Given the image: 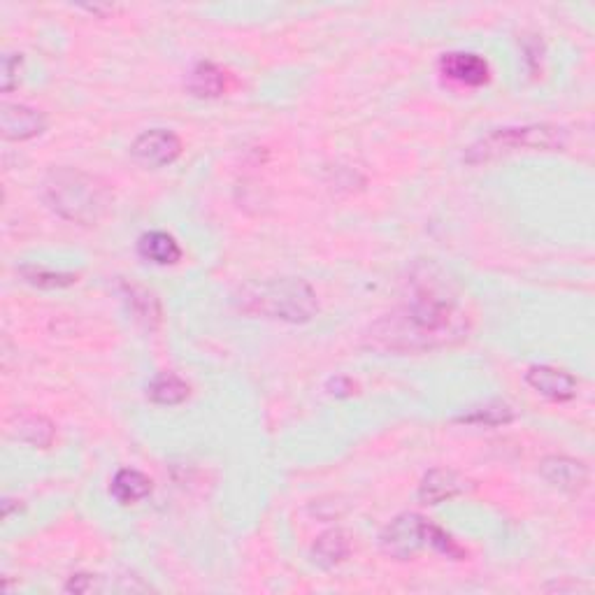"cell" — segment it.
<instances>
[{
  "label": "cell",
  "mask_w": 595,
  "mask_h": 595,
  "mask_svg": "<svg viewBox=\"0 0 595 595\" xmlns=\"http://www.w3.org/2000/svg\"><path fill=\"white\" fill-rule=\"evenodd\" d=\"M189 384L182 377H177L175 372H161L156 375L147 386L149 400L159 405H179L189 398Z\"/></svg>",
  "instance_id": "16"
},
{
  "label": "cell",
  "mask_w": 595,
  "mask_h": 595,
  "mask_svg": "<svg viewBox=\"0 0 595 595\" xmlns=\"http://www.w3.org/2000/svg\"><path fill=\"white\" fill-rule=\"evenodd\" d=\"M138 252L145 261L156 265H172L182 256V249H179L177 240L163 231H152L142 235L138 242Z\"/></svg>",
  "instance_id": "13"
},
{
  "label": "cell",
  "mask_w": 595,
  "mask_h": 595,
  "mask_svg": "<svg viewBox=\"0 0 595 595\" xmlns=\"http://www.w3.org/2000/svg\"><path fill=\"white\" fill-rule=\"evenodd\" d=\"M14 433H17L19 440L42 449L49 447L54 440L52 421L40 417V414H24V417H19L17 424H14Z\"/></svg>",
  "instance_id": "17"
},
{
  "label": "cell",
  "mask_w": 595,
  "mask_h": 595,
  "mask_svg": "<svg viewBox=\"0 0 595 595\" xmlns=\"http://www.w3.org/2000/svg\"><path fill=\"white\" fill-rule=\"evenodd\" d=\"M0 128H3L5 140L24 142L45 131L47 119L40 110H33L28 105L5 103L3 112H0Z\"/></svg>",
  "instance_id": "9"
},
{
  "label": "cell",
  "mask_w": 595,
  "mask_h": 595,
  "mask_svg": "<svg viewBox=\"0 0 595 595\" xmlns=\"http://www.w3.org/2000/svg\"><path fill=\"white\" fill-rule=\"evenodd\" d=\"M468 333V317L454 298L428 291L370 326L365 342L370 349L414 354L449 347Z\"/></svg>",
  "instance_id": "1"
},
{
  "label": "cell",
  "mask_w": 595,
  "mask_h": 595,
  "mask_svg": "<svg viewBox=\"0 0 595 595\" xmlns=\"http://www.w3.org/2000/svg\"><path fill=\"white\" fill-rule=\"evenodd\" d=\"M468 489V482L454 470L435 468L421 479L419 500L424 505H440L444 500H451Z\"/></svg>",
  "instance_id": "11"
},
{
  "label": "cell",
  "mask_w": 595,
  "mask_h": 595,
  "mask_svg": "<svg viewBox=\"0 0 595 595\" xmlns=\"http://www.w3.org/2000/svg\"><path fill=\"white\" fill-rule=\"evenodd\" d=\"M433 523L421 514H400L382 530V551L396 561H412L421 549L428 547Z\"/></svg>",
  "instance_id": "5"
},
{
  "label": "cell",
  "mask_w": 595,
  "mask_h": 595,
  "mask_svg": "<svg viewBox=\"0 0 595 595\" xmlns=\"http://www.w3.org/2000/svg\"><path fill=\"white\" fill-rule=\"evenodd\" d=\"M19 272L28 284L40 286V289H66V286L77 282L75 275H68V272H52L40 268V265H26V268H21Z\"/></svg>",
  "instance_id": "19"
},
{
  "label": "cell",
  "mask_w": 595,
  "mask_h": 595,
  "mask_svg": "<svg viewBox=\"0 0 595 595\" xmlns=\"http://www.w3.org/2000/svg\"><path fill=\"white\" fill-rule=\"evenodd\" d=\"M128 303H131L133 312L138 314V319H159V303L152 293L138 289V286H128Z\"/></svg>",
  "instance_id": "20"
},
{
  "label": "cell",
  "mask_w": 595,
  "mask_h": 595,
  "mask_svg": "<svg viewBox=\"0 0 595 595\" xmlns=\"http://www.w3.org/2000/svg\"><path fill=\"white\" fill-rule=\"evenodd\" d=\"M42 198L59 217L75 224H96L112 205V191L103 179L77 168H56L42 182Z\"/></svg>",
  "instance_id": "2"
},
{
  "label": "cell",
  "mask_w": 595,
  "mask_h": 595,
  "mask_svg": "<svg viewBox=\"0 0 595 595\" xmlns=\"http://www.w3.org/2000/svg\"><path fill=\"white\" fill-rule=\"evenodd\" d=\"M91 589H93V577L91 575H75L66 586V591H75V593H86Z\"/></svg>",
  "instance_id": "22"
},
{
  "label": "cell",
  "mask_w": 595,
  "mask_h": 595,
  "mask_svg": "<svg viewBox=\"0 0 595 595\" xmlns=\"http://www.w3.org/2000/svg\"><path fill=\"white\" fill-rule=\"evenodd\" d=\"M238 305L242 312L261 314L265 319L303 324L319 310L317 293L303 279H272V282L249 284L242 289Z\"/></svg>",
  "instance_id": "3"
},
{
  "label": "cell",
  "mask_w": 595,
  "mask_h": 595,
  "mask_svg": "<svg viewBox=\"0 0 595 595\" xmlns=\"http://www.w3.org/2000/svg\"><path fill=\"white\" fill-rule=\"evenodd\" d=\"M149 493H152V479L142 475L140 470H119L112 479V496L117 498L121 505L140 503Z\"/></svg>",
  "instance_id": "14"
},
{
  "label": "cell",
  "mask_w": 595,
  "mask_h": 595,
  "mask_svg": "<svg viewBox=\"0 0 595 595\" xmlns=\"http://www.w3.org/2000/svg\"><path fill=\"white\" fill-rule=\"evenodd\" d=\"M189 91L198 98H219L226 91V75L224 70L214 66L210 61H200L189 75Z\"/></svg>",
  "instance_id": "15"
},
{
  "label": "cell",
  "mask_w": 595,
  "mask_h": 595,
  "mask_svg": "<svg viewBox=\"0 0 595 595\" xmlns=\"http://www.w3.org/2000/svg\"><path fill=\"white\" fill-rule=\"evenodd\" d=\"M540 475L558 491L577 493L589 484V468L570 456H549L540 463Z\"/></svg>",
  "instance_id": "7"
},
{
  "label": "cell",
  "mask_w": 595,
  "mask_h": 595,
  "mask_svg": "<svg viewBox=\"0 0 595 595\" xmlns=\"http://www.w3.org/2000/svg\"><path fill=\"white\" fill-rule=\"evenodd\" d=\"M512 419H514V412L510 405L491 403L484 407H475V410L463 414L458 421H463V424H477V426H500V424H510Z\"/></svg>",
  "instance_id": "18"
},
{
  "label": "cell",
  "mask_w": 595,
  "mask_h": 595,
  "mask_svg": "<svg viewBox=\"0 0 595 595\" xmlns=\"http://www.w3.org/2000/svg\"><path fill=\"white\" fill-rule=\"evenodd\" d=\"M133 159L145 168H166L170 163H175L182 154V142L172 131L166 128H154V131H145L135 138L131 145Z\"/></svg>",
  "instance_id": "6"
},
{
  "label": "cell",
  "mask_w": 595,
  "mask_h": 595,
  "mask_svg": "<svg viewBox=\"0 0 595 595\" xmlns=\"http://www.w3.org/2000/svg\"><path fill=\"white\" fill-rule=\"evenodd\" d=\"M351 554V542L347 533L342 530H328V533L319 535V540L312 547V563L319 565L324 570L338 568L340 563L347 561Z\"/></svg>",
  "instance_id": "12"
},
{
  "label": "cell",
  "mask_w": 595,
  "mask_h": 595,
  "mask_svg": "<svg viewBox=\"0 0 595 595\" xmlns=\"http://www.w3.org/2000/svg\"><path fill=\"white\" fill-rule=\"evenodd\" d=\"M440 70L444 77L454 80L463 86H482L489 82L491 68L486 59L468 52H451L444 54L440 61Z\"/></svg>",
  "instance_id": "10"
},
{
  "label": "cell",
  "mask_w": 595,
  "mask_h": 595,
  "mask_svg": "<svg viewBox=\"0 0 595 595\" xmlns=\"http://www.w3.org/2000/svg\"><path fill=\"white\" fill-rule=\"evenodd\" d=\"M19 77V56L7 54L3 59V89L12 91Z\"/></svg>",
  "instance_id": "21"
},
{
  "label": "cell",
  "mask_w": 595,
  "mask_h": 595,
  "mask_svg": "<svg viewBox=\"0 0 595 595\" xmlns=\"http://www.w3.org/2000/svg\"><path fill=\"white\" fill-rule=\"evenodd\" d=\"M526 382L530 389L554 403H568L577 396V379L570 372L551 368V365H533L526 372Z\"/></svg>",
  "instance_id": "8"
},
{
  "label": "cell",
  "mask_w": 595,
  "mask_h": 595,
  "mask_svg": "<svg viewBox=\"0 0 595 595\" xmlns=\"http://www.w3.org/2000/svg\"><path fill=\"white\" fill-rule=\"evenodd\" d=\"M568 142L565 128L551 124H533L516 128H498L475 145L465 149L463 161L470 166H482L519 152H561Z\"/></svg>",
  "instance_id": "4"
}]
</instances>
